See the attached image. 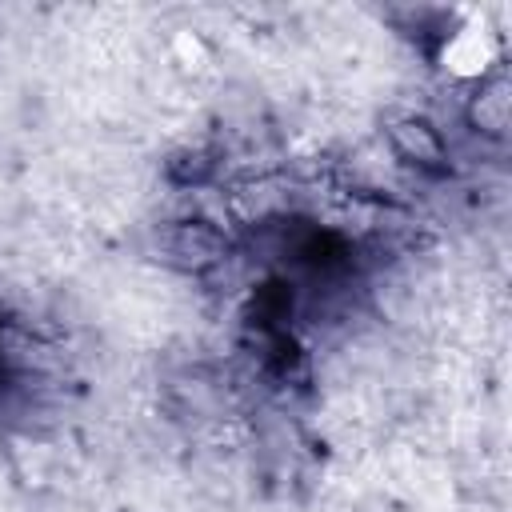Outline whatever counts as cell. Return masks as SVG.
Segmentation results:
<instances>
[{
    "label": "cell",
    "mask_w": 512,
    "mask_h": 512,
    "mask_svg": "<svg viewBox=\"0 0 512 512\" xmlns=\"http://www.w3.org/2000/svg\"><path fill=\"white\" fill-rule=\"evenodd\" d=\"M164 252H168L172 264H180V268H188V272H208V268H216V264L228 260L232 244H228V236H224L216 224H208V220H176V224L164 232Z\"/></svg>",
    "instance_id": "1"
},
{
    "label": "cell",
    "mask_w": 512,
    "mask_h": 512,
    "mask_svg": "<svg viewBox=\"0 0 512 512\" xmlns=\"http://www.w3.org/2000/svg\"><path fill=\"white\" fill-rule=\"evenodd\" d=\"M388 140L392 152L400 160H408L420 172H448V144L440 136V128L424 116H396L388 124Z\"/></svg>",
    "instance_id": "2"
},
{
    "label": "cell",
    "mask_w": 512,
    "mask_h": 512,
    "mask_svg": "<svg viewBox=\"0 0 512 512\" xmlns=\"http://www.w3.org/2000/svg\"><path fill=\"white\" fill-rule=\"evenodd\" d=\"M508 116H512V88L504 76H492L476 88L472 104H468V124L480 136H504L508 132Z\"/></svg>",
    "instance_id": "3"
}]
</instances>
